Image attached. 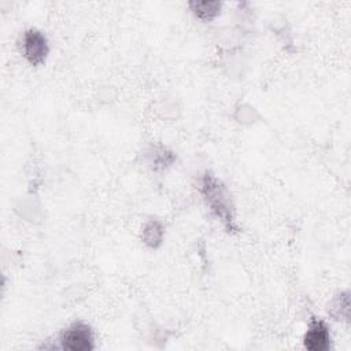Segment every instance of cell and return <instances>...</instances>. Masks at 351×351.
Returning <instances> with one entry per match:
<instances>
[{"mask_svg":"<svg viewBox=\"0 0 351 351\" xmlns=\"http://www.w3.org/2000/svg\"><path fill=\"white\" fill-rule=\"evenodd\" d=\"M165 226L159 219H149L141 229V240L149 248H158L163 243Z\"/></svg>","mask_w":351,"mask_h":351,"instance_id":"6","label":"cell"},{"mask_svg":"<svg viewBox=\"0 0 351 351\" xmlns=\"http://www.w3.org/2000/svg\"><path fill=\"white\" fill-rule=\"evenodd\" d=\"M59 348L66 351H92L96 347L90 325L82 319L70 322L59 335Z\"/></svg>","mask_w":351,"mask_h":351,"instance_id":"2","label":"cell"},{"mask_svg":"<svg viewBox=\"0 0 351 351\" xmlns=\"http://www.w3.org/2000/svg\"><path fill=\"white\" fill-rule=\"evenodd\" d=\"M328 310L336 319L348 321V317H350V292L344 291V292H340L339 295H336L332 299Z\"/></svg>","mask_w":351,"mask_h":351,"instance_id":"7","label":"cell"},{"mask_svg":"<svg viewBox=\"0 0 351 351\" xmlns=\"http://www.w3.org/2000/svg\"><path fill=\"white\" fill-rule=\"evenodd\" d=\"M199 192L211 214L228 232H237L234 206L228 186L214 174L204 173L199 180Z\"/></svg>","mask_w":351,"mask_h":351,"instance_id":"1","label":"cell"},{"mask_svg":"<svg viewBox=\"0 0 351 351\" xmlns=\"http://www.w3.org/2000/svg\"><path fill=\"white\" fill-rule=\"evenodd\" d=\"M188 7L191 12L200 21H213L215 19L222 10V3L217 0H204V1H189Z\"/></svg>","mask_w":351,"mask_h":351,"instance_id":"5","label":"cell"},{"mask_svg":"<svg viewBox=\"0 0 351 351\" xmlns=\"http://www.w3.org/2000/svg\"><path fill=\"white\" fill-rule=\"evenodd\" d=\"M332 333L329 325L319 317H311L303 335V346L310 351H328L332 348Z\"/></svg>","mask_w":351,"mask_h":351,"instance_id":"4","label":"cell"},{"mask_svg":"<svg viewBox=\"0 0 351 351\" xmlns=\"http://www.w3.org/2000/svg\"><path fill=\"white\" fill-rule=\"evenodd\" d=\"M19 51L30 66H41L49 55L48 38L41 30L29 27L19 37Z\"/></svg>","mask_w":351,"mask_h":351,"instance_id":"3","label":"cell"}]
</instances>
